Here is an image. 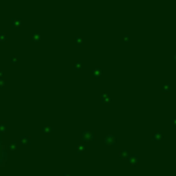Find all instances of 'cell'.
Listing matches in <instances>:
<instances>
[{
  "label": "cell",
  "instance_id": "obj_1",
  "mask_svg": "<svg viewBox=\"0 0 176 176\" xmlns=\"http://www.w3.org/2000/svg\"><path fill=\"white\" fill-rule=\"evenodd\" d=\"M81 136H82V139L85 141L94 140L95 139V132L94 131H82Z\"/></svg>",
  "mask_w": 176,
  "mask_h": 176
},
{
  "label": "cell",
  "instance_id": "obj_2",
  "mask_svg": "<svg viewBox=\"0 0 176 176\" xmlns=\"http://www.w3.org/2000/svg\"><path fill=\"white\" fill-rule=\"evenodd\" d=\"M104 143L106 145H113L116 143V137L112 134H107L104 137Z\"/></svg>",
  "mask_w": 176,
  "mask_h": 176
},
{
  "label": "cell",
  "instance_id": "obj_3",
  "mask_svg": "<svg viewBox=\"0 0 176 176\" xmlns=\"http://www.w3.org/2000/svg\"><path fill=\"white\" fill-rule=\"evenodd\" d=\"M102 68H100V67H95V68L92 69L91 71V75H92V77H94V78H99V77H101L102 76Z\"/></svg>",
  "mask_w": 176,
  "mask_h": 176
},
{
  "label": "cell",
  "instance_id": "obj_4",
  "mask_svg": "<svg viewBox=\"0 0 176 176\" xmlns=\"http://www.w3.org/2000/svg\"><path fill=\"white\" fill-rule=\"evenodd\" d=\"M40 129H41V132H43L44 134H48L54 130V127L52 125H43V126H41Z\"/></svg>",
  "mask_w": 176,
  "mask_h": 176
},
{
  "label": "cell",
  "instance_id": "obj_5",
  "mask_svg": "<svg viewBox=\"0 0 176 176\" xmlns=\"http://www.w3.org/2000/svg\"><path fill=\"white\" fill-rule=\"evenodd\" d=\"M101 101L103 103H109L111 102V97L110 95L108 93H105V92H103V93L101 94Z\"/></svg>",
  "mask_w": 176,
  "mask_h": 176
},
{
  "label": "cell",
  "instance_id": "obj_6",
  "mask_svg": "<svg viewBox=\"0 0 176 176\" xmlns=\"http://www.w3.org/2000/svg\"><path fill=\"white\" fill-rule=\"evenodd\" d=\"M129 162L132 166H135L136 164H138L139 162V157L137 155H132V156H129Z\"/></svg>",
  "mask_w": 176,
  "mask_h": 176
},
{
  "label": "cell",
  "instance_id": "obj_7",
  "mask_svg": "<svg viewBox=\"0 0 176 176\" xmlns=\"http://www.w3.org/2000/svg\"><path fill=\"white\" fill-rule=\"evenodd\" d=\"M20 142H21V144H30L31 143V137L30 136H27V135H23V136H21V138H20Z\"/></svg>",
  "mask_w": 176,
  "mask_h": 176
},
{
  "label": "cell",
  "instance_id": "obj_8",
  "mask_svg": "<svg viewBox=\"0 0 176 176\" xmlns=\"http://www.w3.org/2000/svg\"><path fill=\"white\" fill-rule=\"evenodd\" d=\"M11 25L13 28H20L22 26V20L20 18H14L11 21Z\"/></svg>",
  "mask_w": 176,
  "mask_h": 176
},
{
  "label": "cell",
  "instance_id": "obj_9",
  "mask_svg": "<svg viewBox=\"0 0 176 176\" xmlns=\"http://www.w3.org/2000/svg\"><path fill=\"white\" fill-rule=\"evenodd\" d=\"M163 138V133L162 131H156L154 132L153 134V139L156 140V141H159V140H161Z\"/></svg>",
  "mask_w": 176,
  "mask_h": 176
},
{
  "label": "cell",
  "instance_id": "obj_10",
  "mask_svg": "<svg viewBox=\"0 0 176 176\" xmlns=\"http://www.w3.org/2000/svg\"><path fill=\"white\" fill-rule=\"evenodd\" d=\"M81 67H82V62L79 61V60H76V61H74L72 63V68L74 70H79Z\"/></svg>",
  "mask_w": 176,
  "mask_h": 176
},
{
  "label": "cell",
  "instance_id": "obj_11",
  "mask_svg": "<svg viewBox=\"0 0 176 176\" xmlns=\"http://www.w3.org/2000/svg\"><path fill=\"white\" fill-rule=\"evenodd\" d=\"M170 91H171V85L170 83L166 82L162 86V92L163 93H168V92H170Z\"/></svg>",
  "mask_w": 176,
  "mask_h": 176
},
{
  "label": "cell",
  "instance_id": "obj_12",
  "mask_svg": "<svg viewBox=\"0 0 176 176\" xmlns=\"http://www.w3.org/2000/svg\"><path fill=\"white\" fill-rule=\"evenodd\" d=\"M129 152L127 149H122L120 152V158L121 159H128L129 158Z\"/></svg>",
  "mask_w": 176,
  "mask_h": 176
},
{
  "label": "cell",
  "instance_id": "obj_13",
  "mask_svg": "<svg viewBox=\"0 0 176 176\" xmlns=\"http://www.w3.org/2000/svg\"><path fill=\"white\" fill-rule=\"evenodd\" d=\"M86 149H87V145H86V143H79V144L77 145V153H78V154L83 153Z\"/></svg>",
  "mask_w": 176,
  "mask_h": 176
},
{
  "label": "cell",
  "instance_id": "obj_14",
  "mask_svg": "<svg viewBox=\"0 0 176 176\" xmlns=\"http://www.w3.org/2000/svg\"><path fill=\"white\" fill-rule=\"evenodd\" d=\"M31 39H32V41H39L41 39V35L39 33H32Z\"/></svg>",
  "mask_w": 176,
  "mask_h": 176
},
{
  "label": "cell",
  "instance_id": "obj_15",
  "mask_svg": "<svg viewBox=\"0 0 176 176\" xmlns=\"http://www.w3.org/2000/svg\"><path fill=\"white\" fill-rule=\"evenodd\" d=\"M7 148H8V150H11V152L15 150L16 149V142L15 141H11L10 143L7 145Z\"/></svg>",
  "mask_w": 176,
  "mask_h": 176
},
{
  "label": "cell",
  "instance_id": "obj_16",
  "mask_svg": "<svg viewBox=\"0 0 176 176\" xmlns=\"http://www.w3.org/2000/svg\"><path fill=\"white\" fill-rule=\"evenodd\" d=\"M73 40H74V42L76 43L77 45H81L82 42H83V39H82V37H80V36H74Z\"/></svg>",
  "mask_w": 176,
  "mask_h": 176
},
{
  "label": "cell",
  "instance_id": "obj_17",
  "mask_svg": "<svg viewBox=\"0 0 176 176\" xmlns=\"http://www.w3.org/2000/svg\"><path fill=\"white\" fill-rule=\"evenodd\" d=\"M6 129H7V123L6 122L0 123V132H5Z\"/></svg>",
  "mask_w": 176,
  "mask_h": 176
},
{
  "label": "cell",
  "instance_id": "obj_18",
  "mask_svg": "<svg viewBox=\"0 0 176 176\" xmlns=\"http://www.w3.org/2000/svg\"><path fill=\"white\" fill-rule=\"evenodd\" d=\"M6 37H7V35H6V33H1L0 32V41H5L6 40Z\"/></svg>",
  "mask_w": 176,
  "mask_h": 176
},
{
  "label": "cell",
  "instance_id": "obj_19",
  "mask_svg": "<svg viewBox=\"0 0 176 176\" xmlns=\"http://www.w3.org/2000/svg\"><path fill=\"white\" fill-rule=\"evenodd\" d=\"M6 82H7V80H6L5 78H3V77H0V88H1V87H4V86H6Z\"/></svg>",
  "mask_w": 176,
  "mask_h": 176
},
{
  "label": "cell",
  "instance_id": "obj_20",
  "mask_svg": "<svg viewBox=\"0 0 176 176\" xmlns=\"http://www.w3.org/2000/svg\"><path fill=\"white\" fill-rule=\"evenodd\" d=\"M16 61H18V58H16L15 56H12V57L10 58V62H11L12 64H14V63H16Z\"/></svg>",
  "mask_w": 176,
  "mask_h": 176
},
{
  "label": "cell",
  "instance_id": "obj_21",
  "mask_svg": "<svg viewBox=\"0 0 176 176\" xmlns=\"http://www.w3.org/2000/svg\"><path fill=\"white\" fill-rule=\"evenodd\" d=\"M171 124L172 126H176V116H173L171 119Z\"/></svg>",
  "mask_w": 176,
  "mask_h": 176
},
{
  "label": "cell",
  "instance_id": "obj_22",
  "mask_svg": "<svg viewBox=\"0 0 176 176\" xmlns=\"http://www.w3.org/2000/svg\"><path fill=\"white\" fill-rule=\"evenodd\" d=\"M124 39H125V41H128L129 40V35L128 34H125L124 35Z\"/></svg>",
  "mask_w": 176,
  "mask_h": 176
},
{
  "label": "cell",
  "instance_id": "obj_23",
  "mask_svg": "<svg viewBox=\"0 0 176 176\" xmlns=\"http://www.w3.org/2000/svg\"><path fill=\"white\" fill-rule=\"evenodd\" d=\"M63 176H71V174H70V173H64Z\"/></svg>",
  "mask_w": 176,
  "mask_h": 176
},
{
  "label": "cell",
  "instance_id": "obj_24",
  "mask_svg": "<svg viewBox=\"0 0 176 176\" xmlns=\"http://www.w3.org/2000/svg\"><path fill=\"white\" fill-rule=\"evenodd\" d=\"M2 75H3V71L0 70V77H2Z\"/></svg>",
  "mask_w": 176,
  "mask_h": 176
},
{
  "label": "cell",
  "instance_id": "obj_25",
  "mask_svg": "<svg viewBox=\"0 0 176 176\" xmlns=\"http://www.w3.org/2000/svg\"><path fill=\"white\" fill-rule=\"evenodd\" d=\"M173 60H174V61H176V53H175V54H174V56H173Z\"/></svg>",
  "mask_w": 176,
  "mask_h": 176
},
{
  "label": "cell",
  "instance_id": "obj_26",
  "mask_svg": "<svg viewBox=\"0 0 176 176\" xmlns=\"http://www.w3.org/2000/svg\"><path fill=\"white\" fill-rule=\"evenodd\" d=\"M53 176H59V174H58V173H56V174H54Z\"/></svg>",
  "mask_w": 176,
  "mask_h": 176
},
{
  "label": "cell",
  "instance_id": "obj_27",
  "mask_svg": "<svg viewBox=\"0 0 176 176\" xmlns=\"http://www.w3.org/2000/svg\"><path fill=\"white\" fill-rule=\"evenodd\" d=\"M175 160H176V156H175Z\"/></svg>",
  "mask_w": 176,
  "mask_h": 176
},
{
  "label": "cell",
  "instance_id": "obj_28",
  "mask_svg": "<svg viewBox=\"0 0 176 176\" xmlns=\"http://www.w3.org/2000/svg\"><path fill=\"white\" fill-rule=\"evenodd\" d=\"M175 44H176V43H175Z\"/></svg>",
  "mask_w": 176,
  "mask_h": 176
}]
</instances>
